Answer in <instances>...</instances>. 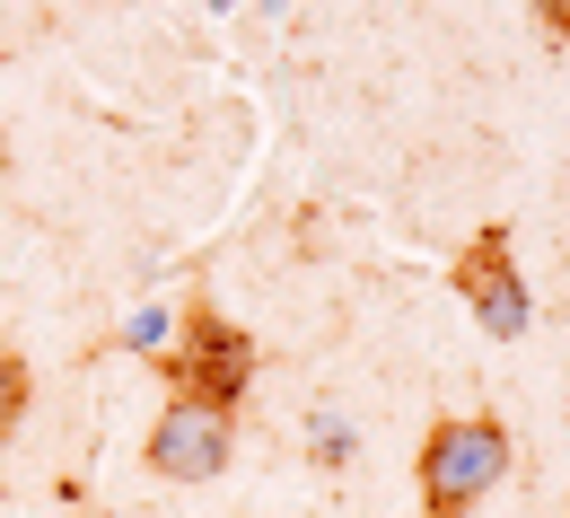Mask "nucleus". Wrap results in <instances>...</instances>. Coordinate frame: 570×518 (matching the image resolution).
<instances>
[{
	"label": "nucleus",
	"mask_w": 570,
	"mask_h": 518,
	"mask_svg": "<svg viewBox=\"0 0 570 518\" xmlns=\"http://www.w3.org/2000/svg\"><path fill=\"white\" fill-rule=\"evenodd\" d=\"M535 18H544V27H553V36L570 45V0H535Z\"/></svg>",
	"instance_id": "6e6552de"
},
{
	"label": "nucleus",
	"mask_w": 570,
	"mask_h": 518,
	"mask_svg": "<svg viewBox=\"0 0 570 518\" xmlns=\"http://www.w3.org/2000/svg\"><path fill=\"white\" fill-rule=\"evenodd\" d=\"M27 395H36V378H27V361L18 352H0V440L27 422Z\"/></svg>",
	"instance_id": "39448f33"
},
{
	"label": "nucleus",
	"mask_w": 570,
	"mask_h": 518,
	"mask_svg": "<svg viewBox=\"0 0 570 518\" xmlns=\"http://www.w3.org/2000/svg\"><path fill=\"white\" fill-rule=\"evenodd\" d=\"M176 352H167V387L176 395H194V404H212V413H237V395H246V378H255V343L219 316V307H185L176 316Z\"/></svg>",
	"instance_id": "f03ea898"
},
{
	"label": "nucleus",
	"mask_w": 570,
	"mask_h": 518,
	"mask_svg": "<svg viewBox=\"0 0 570 518\" xmlns=\"http://www.w3.org/2000/svg\"><path fill=\"white\" fill-rule=\"evenodd\" d=\"M167 334H176V316H167V307H141L115 343H124V352H141V361H167Z\"/></svg>",
	"instance_id": "423d86ee"
},
{
	"label": "nucleus",
	"mask_w": 570,
	"mask_h": 518,
	"mask_svg": "<svg viewBox=\"0 0 570 518\" xmlns=\"http://www.w3.org/2000/svg\"><path fill=\"white\" fill-rule=\"evenodd\" d=\"M264 9H282V0H264Z\"/></svg>",
	"instance_id": "1a4fd4ad"
},
{
	"label": "nucleus",
	"mask_w": 570,
	"mask_h": 518,
	"mask_svg": "<svg viewBox=\"0 0 570 518\" xmlns=\"http://www.w3.org/2000/svg\"><path fill=\"white\" fill-rule=\"evenodd\" d=\"M228 457H237V413H212L194 395H167V413L149 422V466L167 483H212V475H228Z\"/></svg>",
	"instance_id": "20e7f679"
},
{
	"label": "nucleus",
	"mask_w": 570,
	"mask_h": 518,
	"mask_svg": "<svg viewBox=\"0 0 570 518\" xmlns=\"http://www.w3.org/2000/svg\"><path fill=\"white\" fill-rule=\"evenodd\" d=\"M352 422H316V466H343V457H352Z\"/></svg>",
	"instance_id": "0eeeda50"
},
{
	"label": "nucleus",
	"mask_w": 570,
	"mask_h": 518,
	"mask_svg": "<svg viewBox=\"0 0 570 518\" xmlns=\"http://www.w3.org/2000/svg\"><path fill=\"white\" fill-rule=\"evenodd\" d=\"M456 299L483 316L492 343H518V334L535 325V299L518 282V255H509V221H492L483 237H465V255H456Z\"/></svg>",
	"instance_id": "7ed1b4c3"
},
{
	"label": "nucleus",
	"mask_w": 570,
	"mask_h": 518,
	"mask_svg": "<svg viewBox=\"0 0 570 518\" xmlns=\"http://www.w3.org/2000/svg\"><path fill=\"white\" fill-rule=\"evenodd\" d=\"M212 9H219V0H212Z\"/></svg>",
	"instance_id": "9d476101"
},
{
	"label": "nucleus",
	"mask_w": 570,
	"mask_h": 518,
	"mask_svg": "<svg viewBox=\"0 0 570 518\" xmlns=\"http://www.w3.org/2000/svg\"><path fill=\"white\" fill-rule=\"evenodd\" d=\"M500 475H509V431H500L492 413L430 422V440H422V510L430 518H465Z\"/></svg>",
	"instance_id": "f257e3e1"
}]
</instances>
